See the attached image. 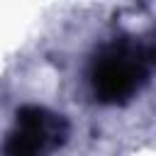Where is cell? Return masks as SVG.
<instances>
[{
	"label": "cell",
	"instance_id": "6da1fadb",
	"mask_svg": "<svg viewBox=\"0 0 156 156\" xmlns=\"http://www.w3.org/2000/svg\"><path fill=\"white\" fill-rule=\"evenodd\" d=\"M151 49L136 37H115L95 46L85 66L88 93L98 105L132 102L151 76Z\"/></svg>",
	"mask_w": 156,
	"mask_h": 156
},
{
	"label": "cell",
	"instance_id": "7a4b0ae2",
	"mask_svg": "<svg viewBox=\"0 0 156 156\" xmlns=\"http://www.w3.org/2000/svg\"><path fill=\"white\" fill-rule=\"evenodd\" d=\"M68 139V122L63 115L44 105H24L17 110L12 129L7 132L5 156H51Z\"/></svg>",
	"mask_w": 156,
	"mask_h": 156
}]
</instances>
